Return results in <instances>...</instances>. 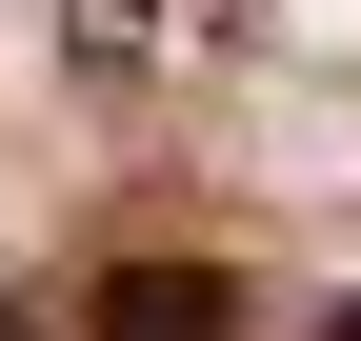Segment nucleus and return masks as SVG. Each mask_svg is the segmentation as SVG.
Instances as JSON below:
<instances>
[{
  "label": "nucleus",
  "mask_w": 361,
  "mask_h": 341,
  "mask_svg": "<svg viewBox=\"0 0 361 341\" xmlns=\"http://www.w3.org/2000/svg\"><path fill=\"white\" fill-rule=\"evenodd\" d=\"M80 341H241V281L201 241H141V261H101V321Z\"/></svg>",
  "instance_id": "nucleus-2"
},
{
  "label": "nucleus",
  "mask_w": 361,
  "mask_h": 341,
  "mask_svg": "<svg viewBox=\"0 0 361 341\" xmlns=\"http://www.w3.org/2000/svg\"><path fill=\"white\" fill-rule=\"evenodd\" d=\"M322 341H361V302H341V321H322Z\"/></svg>",
  "instance_id": "nucleus-3"
},
{
  "label": "nucleus",
  "mask_w": 361,
  "mask_h": 341,
  "mask_svg": "<svg viewBox=\"0 0 361 341\" xmlns=\"http://www.w3.org/2000/svg\"><path fill=\"white\" fill-rule=\"evenodd\" d=\"M0 341H20V321H0Z\"/></svg>",
  "instance_id": "nucleus-4"
},
{
  "label": "nucleus",
  "mask_w": 361,
  "mask_h": 341,
  "mask_svg": "<svg viewBox=\"0 0 361 341\" xmlns=\"http://www.w3.org/2000/svg\"><path fill=\"white\" fill-rule=\"evenodd\" d=\"M201 40H241V0H61V80H180Z\"/></svg>",
  "instance_id": "nucleus-1"
}]
</instances>
